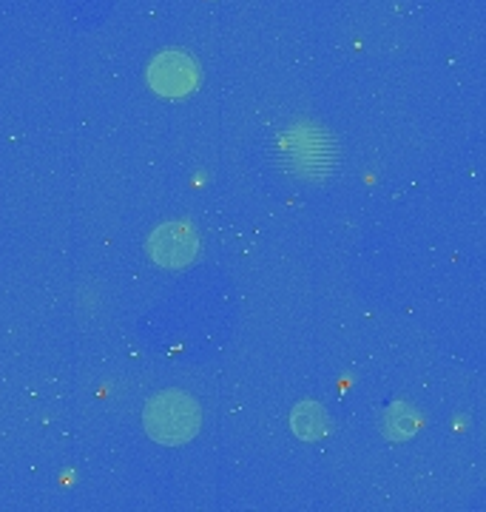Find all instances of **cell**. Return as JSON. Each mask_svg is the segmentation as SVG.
I'll use <instances>...</instances> for the list:
<instances>
[{"mask_svg": "<svg viewBox=\"0 0 486 512\" xmlns=\"http://www.w3.org/2000/svg\"><path fill=\"white\" fill-rule=\"evenodd\" d=\"M145 424H148V433L157 441L180 444V441H188L194 436L199 424V410L188 396L165 393V396L148 404Z\"/></svg>", "mask_w": 486, "mask_h": 512, "instance_id": "obj_1", "label": "cell"}, {"mask_svg": "<svg viewBox=\"0 0 486 512\" xmlns=\"http://www.w3.org/2000/svg\"><path fill=\"white\" fill-rule=\"evenodd\" d=\"M151 86L162 94H188L197 86V66L185 55H162L151 66Z\"/></svg>", "mask_w": 486, "mask_h": 512, "instance_id": "obj_2", "label": "cell"}, {"mask_svg": "<svg viewBox=\"0 0 486 512\" xmlns=\"http://www.w3.org/2000/svg\"><path fill=\"white\" fill-rule=\"evenodd\" d=\"M151 248H154V259H157V262H165V265H185V262L194 256L197 242H194L188 228H182V225H168V228H162V231L154 234Z\"/></svg>", "mask_w": 486, "mask_h": 512, "instance_id": "obj_3", "label": "cell"}]
</instances>
